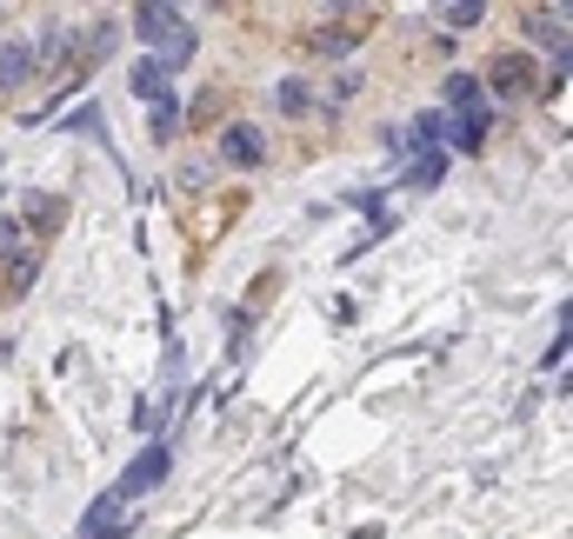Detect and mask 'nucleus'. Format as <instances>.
Segmentation results:
<instances>
[{
	"mask_svg": "<svg viewBox=\"0 0 573 539\" xmlns=\"http://www.w3.org/2000/svg\"><path fill=\"white\" fill-rule=\"evenodd\" d=\"M481 93H494V100H527V93H541V67H534V53L501 47V53L481 67Z\"/></svg>",
	"mask_w": 573,
	"mask_h": 539,
	"instance_id": "1",
	"label": "nucleus"
},
{
	"mask_svg": "<svg viewBox=\"0 0 573 539\" xmlns=\"http://www.w3.org/2000/svg\"><path fill=\"white\" fill-rule=\"evenodd\" d=\"M127 87H134L140 100H167V93H174V73H167V60H160V53H147V60H134Z\"/></svg>",
	"mask_w": 573,
	"mask_h": 539,
	"instance_id": "9",
	"label": "nucleus"
},
{
	"mask_svg": "<svg viewBox=\"0 0 573 539\" xmlns=\"http://www.w3.org/2000/svg\"><path fill=\"white\" fill-rule=\"evenodd\" d=\"M441 20H447L454 33H467V27H481V20H487V7H481V0H454V7H441Z\"/></svg>",
	"mask_w": 573,
	"mask_h": 539,
	"instance_id": "14",
	"label": "nucleus"
},
{
	"mask_svg": "<svg viewBox=\"0 0 573 539\" xmlns=\"http://www.w3.org/2000/svg\"><path fill=\"white\" fill-rule=\"evenodd\" d=\"M13 220H20V233H53V227L67 220V207H60L53 193H20V207H13Z\"/></svg>",
	"mask_w": 573,
	"mask_h": 539,
	"instance_id": "7",
	"label": "nucleus"
},
{
	"mask_svg": "<svg viewBox=\"0 0 573 539\" xmlns=\"http://www.w3.org/2000/svg\"><path fill=\"white\" fill-rule=\"evenodd\" d=\"M521 33L534 40V47H554V60L567 53V7H527L521 13Z\"/></svg>",
	"mask_w": 573,
	"mask_h": 539,
	"instance_id": "5",
	"label": "nucleus"
},
{
	"mask_svg": "<svg viewBox=\"0 0 573 539\" xmlns=\"http://www.w3.org/2000/svg\"><path fill=\"white\" fill-rule=\"evenodd\" d=\"M441 113H447V120H467V113H487V93H481V73H447V80H441Z\"/></svg>",
	"mask_w": 573,
	"mask_h": 539,
	"instance_id": "6",
	"label": "nucleus"
},
{
	"mask_svg": "<svg viewBox=\"0 0 573 539\" xmlns=\"http://www.w3.org/2000/svg\"><path fill=\"white\" fill-rule=\"evenodd\" d=\"M214 153H220V167L254 173V167H267V133H260L254 120H227V127H220V140H214Z\"/></svg>",
	"mask_w": 573,
	"mask_h": 539,
	"instance_id": "2",
	"label": "nucleus"
},
{
	"mask_svg": "<svg viewBox=\"0 0 573 539\" xmlns=\"http://www.w3.org/2000/svg\"><path fill=\"white\" fill-rule=\"evenodd\" d=\"M160 480H167V440H154V447H147V453L113 480V487H107V500H113V507H127L134 493H147V487H160Z\"/></svg>",
	"mask_w": 573,
	"mask_h": 539,
	"instance_id": "3",
	"label": "nucleus"
},
{
	"mask_svg": "<svg viewBox=\"0 0 573 539\" xmlns=\"http://www.w3.org/2000/svg\"><path fill=\"white\" fill-rule=\"evenodd\" d=\"M113 33H120V13H93V40H87V60H107Z\"/></svg>",
	"mask_w": 573,
	"mask_h": 539,
	"instance_id": "15",
	"label": "nucleus"
},
{
	"mask_svg": "<svg viewBox=\"0 0 573 539\" xmlns=\"http://www.w3.org/2000/svg\"><path fill=\"white\" fill-rule=\"evenodd\" d=\"M180 120H187V107H180V100H174V93H167V100H154V120H147V133H154V140H160V147H167V140H174V133H180Z\"/></svg>",
	"mask_w": 573,
	"mask_h": 539,
	"instance_id": "12",
	"label": "nucleus"
},
{
	"mask_svg": "<svg viewBox=\"0 0 573 539\" xmlns=\"http://www.w3.org/2000/svg\"><path fill=\"white\" fill-rule=\"evenodd\" d=\"M33 73H40L33 67V47L27 40H0V93H20Z\"/></svg>",
	"mask_w": 573,
	"mask_h": 539,
	"instance_id": "8",
	"label": "nucleus"
},
{
	"mask_svg": "<svg viewBox=\"0 0 573 539\" xmlns=\"http://www.w3.org/2000/svg\"><path fill=\"white\" fill-rule=\"evenodd\" d=\"M274 107H280L287 120H307V113H314V93H307V80H294V73H287V80L274 87Z\"/></svg>",
	"mask_w": 573,
	"mask_h": 539,
	"instance_id": "11",
	"label": "nucleus"
},
{
	"mask_svg": "<svg viewBox=\"0 0 573 539\" xmlns=\"http://www.w3.org/2000/svg\"><path fill=\"white\" fill-rule=\"evenodd\" d=\"M27 247V233H20V220L13 213H0V253H20Z\"/></svg>",
	"mask_w": 573,
	"mask_h": 539,
	"instance_id": "18",
	"label": "nucleus"
},
{
	"mask_svg": "<svg viewBox=\"0 0 573 539\" xmlns=\"http://www.w3.org/2000/svg\"><path fill=\"white\" fill-rule=\"evenodd\" d=\"M447 180V153H414L407 160V187H441Z\"/></svg>",
	"mask_w": 573,
	"mask_h": 539,
	"instance_id": "13",
	"label": "nucleus"
},
{
	"mask_svg": "<svg viewBox=\"0 0 573 539\" xmlns=\"http://www.w3.org/2000/svg\"><path fill=\"white\" fill-rule=\"evenodd\" d=\"M127 20H134V33H140L147 47H160V53H167V47H174V40L187 33V20H180V7H160V0H140V7L127 13Z\"/></svg>",
	"mask_w": 573,
	"mask_h": 539,
	"instance_id": "4",
	"label": "nucleus"
},
{
	"mask_svg": "<svg viewBox=\"0 0 573 539\" xmlns=\"http://www.w3.org/2000/svg\"><path fill=\"white\" fill-rule=\"evenodd\" d=\"M354 40H360V20H354V27H314V47H320V53H347Z\"/></svg>",
	"mask_w": 573,
	"mask_h": 539,
	"instance_id": "16",
	"label": "nucleus"
},
{
	"mask_svg": "<svg viewBox=\"0 0 573 539\" xmlns=\"http://www.w3.org/2000/svg\"><path fill=\"white\" fill-rule=\"evenodd\" d=\"M360 93V73H340L334 87H327V107H340V100H354Z\"/></svg>",
	"mask_w": 573,
	"mask_h": 539,
	"instance_id": "19",
	"label": "nucleus"
},
{
	"mask_svg": "<svg viewBox=\"0 0 573 539\" xmlns=\"http://www.w3.org/2000/svg\"><path fill=\"white\" fill-rule=\"evenodd\" d=\"M33 273H40V253L27 247V253H20V260L7 267V293H27V280H33Z\"/></svg>",
	"mask_w": 573,
	"mask_h": 539,
	"instance_id": "17",
	"label": "nucleus"
},
{
	"mask_svg": "<svg viewBox=\"0 0 573 539\" xmlns=\"http://www.w3.org/2000/svg\"><path fill=\"white\" fill-rule=\"evenodd\" d=\"M487 133H494V107L487 113H467V120H447V147H461V153H481Z\"/></svg>",
	"mask_w": 573,
	"mask_h": 539,
	"instance_id": "10",
	"label": "nucleus"
}]
</instances>
